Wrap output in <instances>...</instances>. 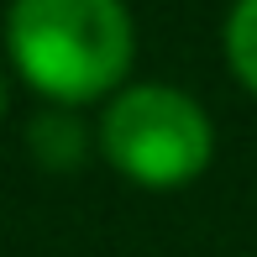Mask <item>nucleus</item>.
Returning a JSON list of instances; mask_svg holds the SVG:
<instances>
[{
	"mask_svg": "<svg viewBox=\"0 0 257 257\" xmlns=\"http://www.w3.org/2000/svg\"><path fill=\"white\" fill-rule=\"evenodd\" d=\"M6 42L32 89L84 105L121 84L132 63V16L121 0H11Z\"/></svg>",
	"mask_w": 257,
	"mask_h": 257,
	"instance_id": "f257e3e1",
	"label": "nucleus"
},
{
	"mask_svg": "<svg viewBox=\"0 0 257 257\" xmlns=\"http://www.w3.org/2000/svg\"><path fill=\"white\" fill-rule=\"evenodd\" d=\"M100 147L142 189H179L210 163V121L184 89L137 84L100 121Z\"/></svg>",
	"mask_w": 257,
	"mask_h": 257,
	"instance_id": "f03ea898",
	"label": "nucleus"
},
{
	"mask_svg": "<svg viewBox=\"0 0 257 257\" xmlns=\"http://www.w3.org/2000/svg\"><path fill=\"white\" fill-rule=\"evenodd\" d=\"M226 63L257 95V0H236V11H231V21H226Z\"/></svg>",
	"mask_w": 257,
	"mask_h": 257,
	"instance_id": "7ed1b4c3",
	"label": "nucleus"
},
{
	"mask_svg": "<svg viewBox=\"0 0 257 257\" xmlns=\"http://www.w3.org/2000/svg\"><path fill=\"white\" fill-rule=\"evenodd\" d=\"M0 105H6V89H0Z\"/></svg>",
	"mask_w": 257,
	"mask_h": 257,
	"instance_id": "20e7f679",
	"label": "nucleus"
}]
</instances>
